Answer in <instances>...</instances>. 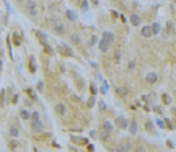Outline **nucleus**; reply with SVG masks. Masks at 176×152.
<instances>
[{
  "label": "nucleus",
  "instance_id": "0eeeda50",
  "mask_svg": "<svg viewBox=\"0 0 176 152\" xmlns=\"http://www.w3.org/2000/svg\"><path fill=\"white\" fill-rule=\"evenodd\" d=\"M116 93H118V97L126 98L127 95H129V89H127V87H124V85H118V87H116Z\"/></svg>",
  "mask_w": 176,
  "mask_h": 152
},
{
  "label": "nucleus",
  "instance_id": "f257e3e1",
  "mask_svg": "<svg viewBox=\"0 0 176 152\" xmlns=\"http://www.w3.org/2000/svg\"><path fill=\"white\" fill-rule=\"evenodd\" d=\"M57 53L61 56H64V57H74V49H72L69 44H59Z\"/></svg>",
  "mask_w": 176,
  "mask_h": 152
},
{
  "label": "nucleus",
  "instance_id": "f3484780",
  "mask_svg": "<svg viewBox=\"0 0 176 152\" xmlns=\"http://www.w3.org/2000/svg\"><path fill=\"white\" fill-rule=\"evenodd\" d=\"M150 26H152V31H153V34H158L160 31H162V25H160V23H157V21L152 23Z\"/></svg>",
  "mask_w": 176,
  "mask_h": 152
},
{
  "label": "nucleus",
  "instance_id": "dca6fc26",
  "mask_svg": "<svg viewBox=\"0 0 176 152\" xmlns=\"http://www.w3.org/2000/svg\"><path fill=\"white\" fill-rule=\"evenodd\" d=\"M130 149V144L129 142H121L118 147H116V150L118 152H122V150H129Z\"/></svg>",
  "mask_w": 176,
  "mask_h": 152
},
{
  "label": "nucleus",
  "instance_id": "a211bd4d",
  "mask_svg": "<svg viewBox=\"0 0 176 152\" xmlns=\"http://www.w3.org/2000/svg\"><path fill=\"white\" fill-rule=\"evenodd\" d=\"M101 128H103V129H108V131H111V133H113L114 125H113L111 121H103V123H101Z\"/></svg>",
  "mask_w": 176,
  "mask_h": 152
},
{
  "label": "nucleus",
  "instance_id": "412c9836",
  "mask_svg": "<svg viewBox=\"0 0 176 152\" xmlns=\"http://www.w3.org/2000/svg\"><path fill=\"white\" fill-rule=\"evenodd\" d=\"M65 17H67V20L74 21V20H77V13H75V11H72V10H67L65 11Z\"/></svg>",
  "mask_w": 176,
  "mask_h": 152
},
{
  "label": "nucleus",
  "instance_id": "9b49d317",
  "mask_svg": "<svg viewBox=\"0 0 176 152\" xmlns=\"http://www.w3.org/2000/svg\"><path fill=\"white\" fill-rule=\"evenodd\" d=\"M34 33H36V36H38V39L41 41V44H42L44 47H46V46H49V44H47V36L44 34L42 31H34Z\"/></svg>",
  "mask_w": 176,
  "mask_h": 152
},
{
  "label": "nucleus",
  "instance_id": "ddd939ff",
  "mask_svg": "<svg viewBox=\"0 0 176 152\" xmlns=\"http://www.w3.org/2000/svg\"><path fill=\"white\" fill-rule=\"evenodd\" d=\"M129 20H130V25H132V26H139V25L142 23V18L139 17V15H135V13H134V15H130V18H129Z\"/></svg>",
  "mask_w": 176,
  "mask_h": 152
},
{
  "label": "nucleus",
  "instance_id": "c756f323",
  "mask_svg": "<svg viewBox=\"0 0 176 152\" xmlns=\"http://www.w3.org/2000/svg\"><path fill=\"white\" fill-rule=\"evenodd\" d=\"M38 90H39V92H42V90H44V85H42V82H39V83H38Z\"/></svg>",
  "mask_w": 176,
  "mask_h": 152
},
{
  "label": "nucleus",
  "instance_id": "1a4fd4ad",
  "mask_svg": "<svg viewBox=\"0 0 176 152\" xmlns=\"http://www.w3.org/2000/svg\"><path fill=\"white\" fill-rule=\"evenodd\" d=\"M145 80H147V83H157L158 74H157V72H149V74L145 75Z\"/></svg>",
  "mask_w": 176,
  "mask_h": 152
},
{
  "label": "nucleus",
  "instance_id": "39448f33",
  "mask_svg": "<svg viewBox=\"0 0 176 152\" xmlns=\"http://www.w3.org/2000/svg\"><path fill=\"white\" fill-rule=\"evenodd\" d=\"M26 11L30 17H36L38 15V7H36L34 0H26Z\"/></svg>",
  "mask_w": 176,
  "mask_h": 152
},
{
  "label": "nucleus",
  "instance_id": "9d476101",
  "mask_svg": "<svg viewBox=\"0 0 176 152\" xmlns=\"http://www.w3.org/2000/svg\"><path fill=\"white\" fill-rule=\"evenodd\" d=\"M109 136H111V131L108 129H99V139H101V142H108L109 141Z\"/></svg>",
  "mask_w": 176,
  "mask_h": 152
},
{
  "label": "nucleus",
  "instance_id": "c85d7f7f",
  "mask_svg": "<svg viewBox=\"0 0 176 152\" xmlns=\"http://www.w3.org/2000/svg\"><path fill=\"white\" fill-rule=\"evenodd\" d=\"M134 67H135V62H134V61H130V62H129V69H130V70H134Z\"/></svg>",
  "mask_w": 176,
  "mask_h": 152
},
{
  "label": "nucleus",
  "instance_id": "f8f14e48",
  "mask_svg": "<svg viewBox=\"0 0 176 152\" xmlns=\"http://www.w3.org/2000/svg\"><path fill=\"white\" fill-rule=\"evenodd\" d=\"M140 34L143 36V38H152L153 36V31H152V26H143L142 28V31H140Z\"/></svg>",
  "mask_w": 176,
  "mask_h": 152
},
{
  "label": "nucleus",
  "instance_id": "6ab92c4d",
  "mask_svg": "<svg viewBox=\"0 0 176 152\" xmlns=\"http://www.w3.org/2000/svg\"><path fill=\"white\" fill-rule=\"evenodd\" d=\"M129 131H130V134H132V136L137 134V121H130V125H129Z\"/></svg>",
  "mask_w": 176,
  "mask_h": 152
},
{
  "label": "nucleus",
  "instance_id": "f03ea898",
  "mask_svg": "<svg viewBox=\"0 0 176 152\" xmlns=\"http://www.w3.org/2000/svg\"><path fill=\"white\" fill-rule=\"evenodd\" d=\"M31 129L33 133H42L44 131V123L41 118H33L31 119Z\"/></svg>",
  "mask_w": 176,
  "mask_h": 152
},
{
  "label": "nucleus",
  "instance_id": "393cba45",
  "mask_svg": "<svg viewBox=\"0 0 176 152\" xmlns=\"http://www.w3.org/2000/svg\"><path fill=\"white\" fill-rule=\"evenodd\" d=\"M96 43H98V38H96V36H91V38H90V43H88V44H90V46H95Z\"/></svg>",
  "mask_w": 176,
  "mask_h": 152
},
{
  "label": "nucleus",
  "instance_id": "aec40b11",
  "mask_svg": "<svg viewBox=\"0 0 176 152\" xmlns=\"http://www.w3.org/2000/svg\"><path fill=\"white\" fill-rule=\"evenodd\" d=\"M20 116H21V119L28 121V119H31V113L28 110H21V111H20Z\"/></svg>",
  "mask_w": 176,
  "mask_h": 152
},
{
  "label": "nucleus",
  "instance_id": "4468645a",
  "mask_svg": "<svg viewBox=\"0 0 176 152\" xmlns=\"http://www.w3.org/2000/svg\"><path fill=\"white\" fill-rule=\"evenodd\" d=\"M101 38H103V39H106V41H109L111 44L114 43V34L111 33V31H105V33L101 34Z\"/></svg>",
  "mask_w": 176,
  "mask_h": 152
},
{
  "label": "nucleus",
  "instance_id": "b1692460",
  "mask_svg": "<svg viewBox=\"0 0 176 152\" xmlns=\"http://www.w3.org/2000/svg\"><path fill=\"white\" fill-rule=\"evenodd\" d=\"M166 30H168V34H174V28L171 23H166Z\"/></svg>",
  "mask_w": 176,
  "mask_h": 152
},
{
  "label": "nucleus",
  "instance_id": "7c9ffc66",
  "mask_svg": "<svg viewBox=\"0 0 176 152\" xmlns=\"http://www.w3.org/2000/svg\"><path fill=\"white\" fill-rule=\"evenodd\" d=\"M91 2H93V3H95V5H98V0H91Z\"/></svg>",
  "mask_w": 176,
  "mask_h": 152
},
{
  "label": "nucleus",
  "instance_id": "bb28decb",
  "mask_svg": "<svg viewBox=\"0 0 176 152\" xmlns=\"http://www.w3.org/2000/svg\"><path fill=\"white\" fill-rule=\"evenodd\" d=\"M93 105H95V97H91L90 100H88V108H91Z\"/></svg>",
  "mask_w": 176,
  "mask_h": 152
},
{
  "label": "nucleus",
  "instance_id": "4be33fe9",
  "mask_svg": "<svg viewBox=\"0 0 176 152\" xmlns=\"http://www.w3.org/2000/svg\"><path fill=\"white\" fill-rule=\"evenodd\" d=\"M70 41L74 43V44H80V43H82V39H80L78 34H70Z\"/></svg>",
  "mask_w": 176,
  "mask_h": 152
},
{
  "label": "nucleus",
  "instance_id": "6e6552de",
  "mask_svg": "<svg viewBox=\"0 0 176 152\" xmlns=\"http://www.w3.org/2000/svg\"><path fill=\"white\" fill-rule=\"evenodd\" d=\"M54 110H55V113L61 115V116H65L67 115V106L64 105V103H57V105L54 106Z\"/></svg>",
  "mask_w": 176,
  "mask_h": 152
},
{
  "label": "nucleus",
  "instance_id": "423d86ee",
  "mask_svg": "<svg viewBox=\"0 0 176 152\" xmlns=\"http://www.w3.org/2000/svg\"><path fill=\"white\" fill-rule=\"evenodd\" d=\"M113 46L111 44L109 41H106V39H99V43H98V47H99V51H101V53H108V51H109V47Z\"/></svg>",
  "mask_w": 176,
  "mask_h": 152
},
{
  "label": "nucleus",
  "instance_id": "5701e85b",
  "mask_svg": "<svg viewBox=\"0 0 176 152\" xmlns=\"http://www.w3.org/2000/svg\"><path fill=\"white\" fill-rule=\"evenodd\" d=\"M162 100H163V103H165V105H170V103H171V97L168 93H163L162 95Z\"/></svg>",
  "mask_w": 176,
  "mask_h": 152
},
{
  "label": "nucleus",
  "instance_id": "7ed1b4c3",
  "mask_svg": "<svg viewBox=\"0 0 176 152\" xmlns=\"http://www.w3.org/2000/svg\"><path fill=\"white\" fill-rule=\"evenodd\" d=\"M51 23H52V30H54L55 34H65V33H67L65 25H64V23H61L59 20H52Z\"/></svg>",
  "mask_w": 176,
  "mask_h": 152
},
{
  "label": "nucleus",
  "instance_id": "cd10ccee",
  "mask_svg": "<svg viewBox=\"0 0 176 152\" xmlns=\"http://www.w3.org/2000/svg\"><path fill=\"white\" fill-rule=\"evenodd\" d=\"M114 59H116V62H119V59H121V53H119V51H116V54H114Z\"/></svg>",
  "mask_w": 176,
  "mask_h": 152
},
{
  "label": "nucleus",
  "instance_id": "a878e982",
  "mask_svg": "<svg viewBox=\"0 0 176 152\" xmlns=\"http://www.w3.org/2000/svg\"><path fill=\"white\" fill-rule=\"evenodd\" d=\"M80 8H82V10H86L88 8V0H83V2L80 3Z\"/></svg>",
  "mask_w": 176,
  "mask_h": 152
},
{
  "label": "nucleus",
  "instance_id": "2eb2a0df",
  "mask_svg": "<svg viewBox=\"0 0 176 152\" xmlns=\"http://www.w3.org/2000/svg\"><path fill=\"white\" fill-rule=\"evenodd\" d=\"M8 136H10V137H18V136H20V131H18V128H15V126H10V128H8Z\"/></svg>",
  "mask_w": 176,
  "mask_h": 152
},
{
  "label": "nucleus",
  "instance_id": "20e7f679",
  "mask_svg": "<svg viewBox=\"0 0 176 152\" xmlns=\"http://www.w3.org/2000/svg\"><path fill=\"white\" fill-rule=\"evenodd\" d=\"M114 125L118 126L119 129H127L130 123L127 121V118H126V116H122V115H119V116H116V119H114Z\"/></svg>",
  "mask_w": 176,
  "mask_h": 152
}]
</instances>
